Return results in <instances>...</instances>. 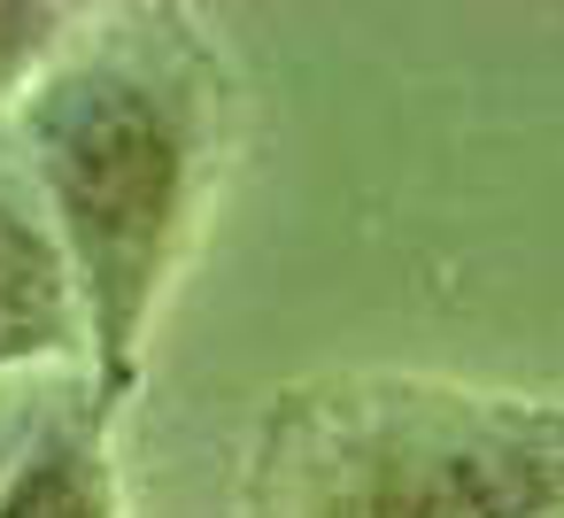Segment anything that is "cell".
Segmentation results:
<instances>
[{"instance_id": "1", "label": "cell", "mask_w": 564, "mask_h": 518, "mask_svg": "<svg viewBox=\"0 0 564 518\" xmlns=\"http://www.w3.org/2000/svg\"><path fill=\"white\" fill-rule=\"evenodd\" d=\"M225 125V63L178 9H109L9 109V140L70 256L86 387L109 418H124L155 310L202 233Z\"/></svg>"}, {"instance_id": "2", "label": "cell", "mask_w": 564, "mask_h": 518, "mask_svg": "<svg viewBox=\"0 0 564 518\" xmlns=\"http://www.w3.org/2000/svg\"><path fill=\"white\" fill-rule=\"evenodd\" d=\"M240 518H564V402L417 371L286 387Z\"/></svg>"}, {"instance_id": "3", "label": "cell", "mask_w": 564, "mask_h": 518, "mask_svg": "<svg viewBox=\"0 0 564 518\" xmlns=\"http://www.w3.org/2000/svg\"><path fill=\"white\" fill-rule=\"evenodd\" d=\"M86 364V317L70 287V256L32 194V171L0 125V387Z\"/></svg>"}, {"instance_id": "4", "label": "cell", "mask_w": 564, "mask_h": 518, "mask_svg": "<svg viewBox=\"0 0 564 518\" xmlns=\"http://www.w3.org/2000/svg\"><path fill=\"white\" fill-rule=\"evenodd\" d=\"M117 418L94 402L86 371H63L17 449V464L0 472V518H124L117 487Z\"/></svg>"}, {"instance_id": "5", "label": "cell", "mask_w": 564, "mask_h": 518, "mask_svg": "<svg viewBox=\"0 0 564 518\" xmlns=\"http://www.w3.org/2000/svg\"><path fill=\"white\" fill-rule=\"evenodd\" d=\"M70 40L78 9H63V0H0V109H17Z\"/></svg>"}, {"instance_id": "6", "label": "cell", "mask_w": 564, "mask_h": 518, "mask_svg": "<svg viewBox=\"0 0 564 518\" xmlns=\"http://www.w3.org/2000/svg\"><path fill=\"white\" fill-rule=\"evenodd\" d=\"M55 379H63V371H47V379H9V387H0V472L17 464V449H24V433H32V418H40V402H47Z\"/></svg>"}]
</instances>
